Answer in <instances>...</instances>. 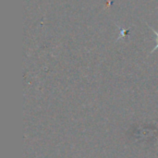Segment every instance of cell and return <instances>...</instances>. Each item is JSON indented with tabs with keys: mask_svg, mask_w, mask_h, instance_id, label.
<instances>
[{
	"mask_svg": "<svg viewBox=\"0 0 158 158\" xmlns=\"http://www.w3.org/2000/svg\"><path fill=\"white\" fill-rule=\"evenodd\" d=\"M152 31L155 32V34H156V43H157V44H156V47L154 48V51H155L156 49H157L158 48V32L157 31H155V29H153V28H152Z\"/></svg>",
	"mask_w": 158,
	"mask_h": 158,
	"instance_id": "1",
	"label": "cell"
}]
</instances>
